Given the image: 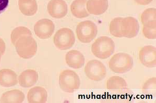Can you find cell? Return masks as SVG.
<instances>
[{"label": "cell", "mask_w": 156, "mask_h": 103, "mask_svg": "<svg viewBox=\"0 0 156 103\" xmlns=\"http://www.w3.org/2000/svg\"><path fill=\"white\" fill-rule=\"evenodd\" d=\"M115 51V42L108 36H102L97 38L91 46L93 54L101 60L109 58Z\"/></svg>", "instance_id": "obj_1"}, {"label": "cell", "mask_w": 156, "mask_h": 103, "mask_svg": "<svg viewBox=\"0 0 156 103\" xmlns=\"http://www.w3.org/2000/svg\"><path fill=\"white\" fill-rule=\"evenodd\" d=\"M18 55L24 59H29L36 54L38 46L32 36L24 35L17 40L14 45Z\"/></svg>", "instance_id": "obj_2"}, {"label": "cell", "mask_w": 156, "mask_h": 103, "mask_svg": "<svg viewBox=\"0 0 156 103\" xmlns=\"http://www.w3.org/2000/svg\"><path fill=\"white\" fill-rule=\"evenodd\" d=\"M134 65L132 56L125 53H119L111 57L109 67L111 71L116 74H125L131 70Z\"/></svg>", "instance_id": "obj_3"}, {"label": "cell", "mask_w": 156, "mask_h": 103, "mask_svg": "<svg viewBox=\"0 0 156 103\" xmlns=\"http://www.w3.org/2000/svg\"><path fill=\"white\" fill-rule=\"evenodd\" d=\"M58 83L62 90L65 92L71 93L80 88V80L76 72L67 69L60 73Z\"/></svg>", "instance_id": "obj_4"}, {"label": "cell", "mask_w": 156, "mask_h": 103, "mask_svg": "<svg viewBox=\"0 0 156 103\" xmlns=\"http://www.w3.org/2000/svg\"><path fill=\"white\" fill-rule=\"evenodd\" d=\"M78 40L83 43H89L96 38L98 33L96 25L90 20L80 22L76 29Z\"/></svg>", "instance_id": "obj_5"}, {"label": "cell", "mask_w": 156, "mask_h": 103, "mask_svg": "<svg viewBox=\"0 0 156 103\" xmlns=\"http://www.w3.org/2000/svg\"><path fill=\"white\" fill-rule=\"evenodd\" d=\"M76 39L73 31L69 28H63L56 32L53 38L54 44L58 49L65 51L71 49Z\"/></svg>", "instance_id": "obj_6"}, {"label": "cell", "mask_w": 156, "mask_h": 103, "mask_svg": "<svg viewBox=\"0 0 156 103\" xmlns=\"http://www.w3.org/2000/svg\"><path fill=\"white\" fill-rule=\"evenodd\" d=\"M85 73L88 78L94 81H100L107 76V68L104 64L96 60H91L86 65Z\"/></svg>", "instance_id": "obj_7"}, {"label": "cell", "mask_w": 156, "mask_h": 103, "mask_svg": "<svg viewBox=\"0 0 156 103\" xmlns=\"http://www.w3.org/2000/svg\"><path fill=\"white\" fill-rule=\"evenodd\" d=\"M55 30V24L52 20L47 18L38 20L34 26L35 34L41 39H48L50 38Z\"/></svg>", "instance_id": "obj_8"}, {"label": "cell", "mask_w": 156, "mask_h": 103, "mask_svg": "<svg viewBox=\"0 0 156 103\" xmlns=\"http://www.w3.org/2000/svg\"><path fill=\"white\" fill-rule=\"evenodd\" d=\"M140 25L136 18L133 17L123 18L121 22V31L123 37L133 38L138 34Z\"/></svg>", "instance_id": "obj_9"}, {"label": "cell", "mask_w": 156, "mask_h": 103, "mask_svg": "<svg viewBox=\"0 0 156 103\" xmlns=\"http://www.w3.org/2000/svg\"><path fill=\"white\" fill-rule=\"evenodd\" d=\"M139 59L142 65L145 67H156V47L152 45H147L142 47L139 52Z\"/></svg>", "instance_id": "obj_10"}, {"label": "cell", "mask_w": 156, "mask_h": 103, "mask_svg": "<svg viewBox=\"0 0 156 103\" xmlns=\"http://www.w3.org/2000/svg\"><path fill=\"white\" fill-rule=\"evenodd\" d=\"M47 10L53 18L60 19L67 15L68 7L64 0H51L48 4Z\"/></svg>", "instance_id": "obj_11"}, {"label": "cell", "mask_w": 156, "mask_h": 103, "mask_svg": "<svg viewBox=\"0 0 156 103\" xmlns=\"http://www.w3.org/2000/svg\"><path fill=\"white\" fill-rule=\"evenodd\" d=\"M66 63L69 67L73 69H80L83 67L85 59L82 53L77 50H71L66 55Z\"/></svg>", "instance_id": "obj_12"}, {"label": "cell", "mask_w": 156, "mask_h": 103, "mask_svg": "<svg viewBox=\"0 0 156 103\" xmlns=\"http://www.w3.org/2000/svg\"><path fill=\"white\" fill-rule=\"evenodd\" d=\"M108 6V0H88L86 9L89 14L100 15L105 13Z\"/></svg>", "instance_id": "obj_13"}, {"label": "cell", "mask_w": 156, "mask_h": 103, "mask_svg": "<svg viewBox=\"0 0 156 103\" xmlns=\"http://www.w3.org/2000/svg\"><path fill=\"white\" fill-rule=\"evenodd\" d=\"M38 80V74L33 69H28L22 72L18 78L19 84L23 88H30L35 85Z\"/></svg>", "instance_id": "obj_14"}, {"label": "cell", "mask_w": 156, "mask_h": 103, "mask_svg": "<svg viewBox=\"0 0 156 103\" xmlns=\"http://www.w3.org/2000/svg\"><path fill=\"white\" fill-rule=\"evenodd\" d=\"M47 98V91L42 87H34L28 93V101L30 103H44Z\"/></svg>", "instance_id": "obj_15"}, {"label": "cell", "mask_w": 156, "mask_h": 103, "mask_svg": "<svg viewBox=\"0 0 156 103\" xmlns=\"http://www.w3.org/2000/svg\"><path fill=\"white\" fill-rule=\"evenodd\" d=\"M107 88L115 93H121L127 88V84L125 80L119 76H112L107 81Z\"/></svg>", "instance_id": "obj_16"}, {"label": "cell", "mask_w": 156, "mask_h": 103, "mask_svg": "<svg viewBox=\"0 0 156 103\" xmlns=\"http://www.w3.org/2000/svg\"><path fill=\"white\" fill-rule=\"evenodd\" d=\"M18 79L16 74L9 69L0 70V85L4 87H11L16 85Z\"/></svg>", "instance_id": "obj_17"}, {"label": "cell", "mask_w": 156, "mask_h": 103, "mask_svg": "<svg viewBox=\"0 0 156 103\" xmlns=\"http://www.w3.org/2000/svg\"><path fill=\"white\" fill-rule=\"evenodd\" d=\"M87 0H75L71 5L72 14L77 18H83L89 16V14L86 9Z\"/></svg>", "instance_id": "obj_18"}, {"label": "cell", "mask_w": 156, "mask_h": 103, "mask_svg": "<svg viewBox=\"0 0 156 103\" xmlns=\"http://www.w3.org/2000/svg\"><path fill=\"white\" fill-rule=\"evenodd\" d=\"M25 100L24 93L19 90H13L4 93L1 98V103H20Z\"/></svg>", "instance_id": "obj_19"}, {"label": "cell", "mask_w": 156, "mask_h": 103, "mask_svg": "<svg viewBox=\"0 0 156 103\" xmlns=\"http://www.w3.org/2000/svg\"><path fill=\"white\" fill-rule=\"evenodd\" d=\"M18 6L21 13L26 16H33L38 10L36 0H18Z\"/></svg>", "instance_id": "obj_20"}, {"label": "cell", "mask_w": 156, "mask_h": 103, "mask_svg": "<svg viewBox=\"0 0 156 103\" xmlns=\"http://www.w3.org/2000/svg\"><path fill=\"white\" fill-rule=\"evenodd\" d=\"M123 17H116L111 20L109 31L111 35L116 38H123L121 31V22Z\"/></svg>", "instance_id": "obj_21"}, {"label": "cell", "mask_w": 156, "mask_h": 103, "mask_svg": "<svg viewBox=\"0 0 156 103\" xmlns=\"http://www.w3.org/2000/svg\"><path fill=\"white\" fill-rule=\"evenodd\" d=\"M156 77L151 78L144 83L142 91L144 94L148 98H154L156 96Z\"/></svg>", "instance_id": "obj_22"}, {"label": "cell", "mask_w": 156, "mask_h": 103, "mask_svg": "<svg viewBox=\"0 0 156 103\" xmlns=\"http://www.w3.org/2000/svg\"><path fill=\"white\" fill-rule=\"evenodd\" d=\"M140 20L143 25L156 21V9L155 8H149L142 13Z\"/></svg>", "instance_id": "obj_23"}, {"label": "cell", "mask_w": 156, "mask_h": 103, "mask_svg": "<svg viewBox=\"0 0 156 103\" xmlns=\"http://www.w3.org/2000/svg\"><path fill=\"white\" fill-rule=\"evenodd\" d=\"M24 35L32 36V33L28 28L25 27H18L14 29L11 35V40L12 43L14 45L17 40Z\"/></svg>", "instance_id": "obj_24"}, {"label": "cell", "mask_w": 156, "mask_h": 103, "mask_svg": "<svg viewBox=\"0 0 156 103\" xmlns=\"http://www.w3.org/2000/svg\"><path fill=\"white\" fill-rule=\"evenodd\" d=\"M143 33L148 39H156V21L143 25Z\"/></svg>", "instance_id": "obj_25"}, {"label": "cell", "mask_w": 156, "mask_h": 103, "mask_svg": "<svg viewBox=\"0 0 156 103\" xmlns=\"http://www.w3.org/2000/svg\"><path fill=\"white\" fill-rule=\"evenodd\" d=\"M9 3V0H0V14L5 11Z\"/></svg>", "instance_id": "obj_26"}, {"label": "cell", "mask_w": 156, "mask_h": 103, "mask_svg": "<svg viewBox=\"0 0 156 103\" xmlns=\"http://www.w3.org/2000/svg\"><path fill=\"white\" fill-rule=\"evenodd\" d=\"M5 43L4 42L2 39L0 38V53L2 55L4 54L5 51Z\"/></svg>", "instance_id": "obj_27"}, {"label": "cell", "mask_w": 156, "mask_h": 103, "mask_svg": "<svg viewBox=\"0 0 156 103\" xmlns=\"http://www.w3.org/2000/svg\"><path fill=\"white\" fill-rule=\"evenodd\" d=\"M153 0H134L135 2L139 5H146L153 1Z\"/></svg>", "instance_id": "obj_28"}, {"label": "cell", "mask_w": 156, "mask_h": 103, "mask_svg": "<svg viewBox=\"0 0 156 103\" xmlns=\"http://www.w3.org/2000/svg\"><path fill=\"white\" fill-rule=\"evenodd\" d=\"M1 56H2V55H1V53H0V61H1Z\"/></svg>", "instance_id": "obj_29"}]
</instances>
